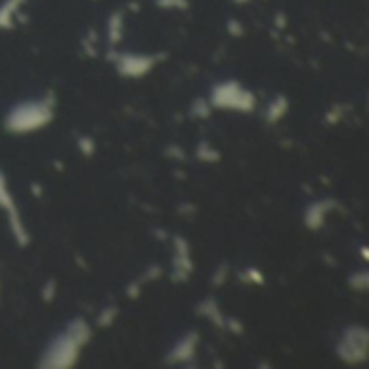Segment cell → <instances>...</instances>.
<instances>
[{"instance_id": "1", "label": "cell", "mask_w": 369, "mask_h": 369, "mask_svg": "<svg viewBox=\"0 0 369 369\" xmlns=\"http://www.w3.org/2000/svg\"><path fill=\"white\" fill-rule=\"evenodd\" d=\"M88 337H91V331H88L86 322L82 318L69 322L65 333L52 339L50 346L46 348L41 365L43 367H71L78 359L80 348L88 342Z\"/></svg>"}, {"instance_id": "2", "label": "cell", "mask_w": 369, "mask_h": 369, "mask_svg": "<svg viewBox=\"0 0 369 369\" xmlns=\"http://www.w3.org/2000/svg\"><path fill=\"white\" fill-rule=\"evenodd\" d=\"M52 102H22L9 110L5 126L13 134H26V132H35L48 126L52 121Z\"/></svg>"}, {"instance_id": "3", "label": "cell", "mask_w": 369, "mask_h": 369, "mask_svg": "<svg viewBox=\"0 0 369 369\" xmlns=\"http://www.w3.org/2000/svg\"><path fill=\"white\" fill-rule=\"evenodd\" d=\"M212 104L218 108H233V110H250L255 106V97L238 84V82H223L214 88Z\"/></svg>"}, {"instance_id": "4", "label": "cell", "mask_w": 369, "mask_h": 369, "mask_svg": "<svg viewBox=\"0 0 369 369\" xmlns=\"http://www.w3.org/2000/svg\"><path fill=\"white\" fill-rule=\"evenodd\" d=\"M367 342L369 335L363 326H350L339 339L337 352L346 363H361L367 357Z\"/></svg>"}, {"instance_id": "5", "label": "cell", "mask_w": 369, "mask_h": 369, "mask_svg": "<svg viewBox=\"0 0 369 369\" xmlns=\"http://www.w3.org/2000/svg\"><path fill=\"white\" fill-rule=\"evenodd\" d=\"M0 210L7 212L11 231H13V235H16L18 244H20V246L28 244V233H26V229H24L20 212H18V208H16V201H13L11 193H9V186H7V180H5L3 171H0Z\"/></svg>"}, {"instance_id": "6", "label": "cell", "mask_w": 369, "mask_h": 369, "mask_svg": "<svg viewBox=\"0 0 369 369\" xmlns=\"http://www.w3.org/2000/svg\"><path fill=\"white\" fill-rule=\"evenodd\" d=\"M156 63V58H147V56H123L117 61V69H119L123 76H143L147 73Z\"/></svg>"}, {"instance_id": "7", "label": "cell", "mask_w": 369, "mask_h": 369, "mask_svg": "<svg viewBox=\"0 0 369 369\" xmlns=\"http://www.w3.org/2000/svg\"><path fill=\"white\" fill-rule=\"evenodd\" d=\"M199 342V335L197 333H188L182 342H177L175 350L169 354V361L171 363H177V361H186L193 357V352H195V346Z\"/></svg>"}, {"instance_id": "8", "label": "cell", "mask_w": 369, "mask_h": 369, "mask_svg": "<svg viewBox=\"0 0 369 369\" xmlns=\"http://www.w3.org/2000/svg\"><path fill=\"white\" fill-rule=\"evenodd\" d=\"M326 210H329V205H318V203H313L311 208L307 210V225L311 227V229H318V227H322V223H324V216H326Z\"/></svg>"}, {"instance_id": "9", "label": "cell", "mask_w": 369, "mask_h": 369, "mask_svg": "<svg viewBox=\"0 0 369 369\" xmlns=\"http://www.w3.org/2000/svg\"><path fill=\"white\" fill-rule=\"evenodd\" d=\"M285 108H287V102H285V97H278V99H274L272 104H270V108H268V119H270V121L281 119L283 112H285Z\"/></svg>"}]
</instances>
